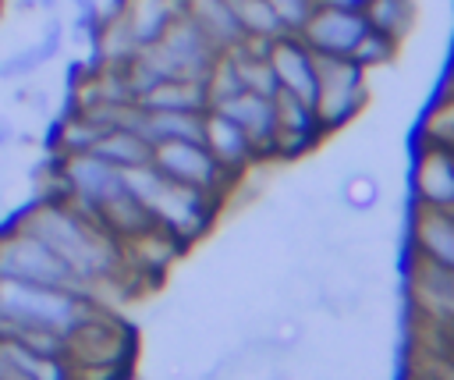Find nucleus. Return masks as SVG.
Instances as JSON below:
<instances>
[{"label":"nucleus","mask_w":454,"mask_h":380,"mask_svg":"<svg viewBox=\"0 0 454 380\" xmlns=\"http://www.w3.org/2000/svg\"><path fill=\"white\" fill-rule=\"evenodd\" d=\"M35 238H43L67 266L71 273L89 288L110 281L124 266V249L121 238H114L92 213L78 210L74 202H32L25 224Z\"/></svg>","instance_id":"nucleus-1"},{"label":"nucleus","mask_w":454,"mask_h":380,"mask_svg":"<svg viewBox=\"0 0 454 380\" xmlns=\"http://www.w3.org/2000/svg\"><path fill=\"white\" fill-rule=\"evenodd\" d=\"M316 57V99L312 114L323 131L348 124L369 99L365 71L351 57H333V53H312Z\"/></svg>","instance_id":"nucleus-2"},{"label":"nucleus","mask_w":454,"mask_h":380,"mask_svg":"<svg viewBox=\"0 0 454 380\" xmlns=\"http://www.w3.org/2000/svg\"><path fill=\"white\" fill-rule=\"evenodd\" d=\"M0 277H18V281H35V284H53V288H85L71 266L32 231H14L0 238Z\"/></svg>","instance_id":"nucleus-3"},{"label":"nucleus","mask_w":454,"mask_h":380,"mask_svg":"<svg viewBox=\"0 0 454 380\" xmlns=\"http://www.w3.org/2000/svg\"><path fill=\"white\" fill-rule=\"evenodd\" d=\"M149 163L167 174L170 181H181V185H192L199 192H209V195H223L231 174L209 156V149L202 146V139H167V142H153V156Z\"/></svg>","instance_id":"nucleus-4"},{"label":"nucleus","mask_w":454,"mask_h":380,"mask_svg":"<svg viewBox=\"0 0 454 380\" xmlns=\"http://www.w3.org/2000/svg\"><path fill=\"white\" fill-rule=\"evenodd\" d=\"M404 288H408V305L419 320L454 327V270L436 266L411 252Z\"/></svg>","instance_id":"nucleus-5"},{"label":"nucleus","mask_w":454,"mask_h":380,"mask_svg":"<svg viewBox=\"0 0 454 380\" xmlns=\"http://www.w3.org/2000/svg\"><path fill=\"white\" fill-rule=\"evenodd\" d=\"M369 28L365 14L355 7H326V4H312L309 18L298 28V39L312 50V53H333V57H351L355 43L362 39V32Z\"/></svg>","instance_id":"nucleus-6"},{"label":"nucleus","mask_w":454,"mask_h":380,"mask_svg":"<svg viewBox=\"0 0 454 380\" xmlns=\"http://www.w3.org/2000/svg\"><path fill=\"white\" fill-rule=\"evenodd\" d=\"M266 60L277 78V92H287L312 107L316 99V57L298 39V32H284L266 43Z\"/></svg>","instance_id":"nucleus-7"},{"label":"nucleus","mask_w":454,"mask_h":380,"mask_svg":"<svg viewBox=\"0 0 454 380\" xmlns=\"http://www.w3.org/2000/svg\"><path fill=\"white\" fill-rule=\"evenodd\" d=\"M408 234H411V252L454 270V206H426L419 202L411 220H408Z\"/></svg>","instance_id":"nucleus-8"},{"label":"nucleus","mask_w":454,"mask_h":380,"mask_svg":"<svg viewBox=\"0 0 454 380\" xmlns=\"http://www.w3.org/2000/svg\"><path fill=\"white\" fill-rule=\"evenodd\" d=\"M213 110H220L223 117H231L259 153H270L273 131H277V110H273V96L252 92V89H238L216 103H209Z\"/></svg>","instance_id":"nucleus-9"},{"label":"nucleus","mask_w":454,"mask_h":380,"mask_svg":"<svg viewBox=\"0 0 454 380\" xmlns=\"http://www.w3.org/2000/svg\"><path fill=\"white\" fill-rule=\"evenodd\" d=\"M202 146L209 149V156H213L231 178H238L241 170H248L252 160L259 156V149L252 146V139H248L231 117H223V114L213 110V107L202 114Z\"/></svg>","instance_id":"nucleus-10"},{"label":"nucleus","mask_w":454,"mask_h":380,"mask_svg":"<svg viewBox=\"0 0 454 380\" xmlns=\"http://www.w3.org/2000/svg\"><path fill=\"white\" fill-rule=\"evenodd\" d=\"M411 188L426 206H454V149L426 142L411 170Z\"/></svg>","instance_id":"nucleus-11"},{"label":"nucleus","mask_w":454,"mask_h":380,"mask_svg":"<svg viewBox=\"0 0 454 380\" xmlns=\"http://www.w3.org/2000/svg\"><path fill=\"white\" fill-rule=\"evenodd\" d=\"M89 153H96V156H103L106 163H114V167L124 170V167L149 163L153 146L142 139L138 128H131V124H114V128H103V131L96 135V142L89 146Z\"/></svg>","instance_id":"nucleus-12"},{"label":"nucleus","mask_w":454,"mask_h":380,"mask_svg":"<svg viewBox=\"0 0 454 380\" xmlns=\"http://www.w3.org/2000/svg\"><path fill=\"white\" fill-rule=\"evenodd\" d=\"M184 4H188L184 14L195 21V28L216 50H231V46H238L245 39L238 21H234V14H231V7H227V0H184Z\"/></svg>","instance_id":"nucleus-13"},{"label":"nucleus","mask_w":454,"mask_h":380,"mask_svg":"<svg viewBox=\"0 0 454 380\" xmlns=\"http://www.w3.org/2000/svg\"><path fill=\"white\" fill-rule=\"evenodd\" d=\"M362 14H365L369 28L401 43L415 21V0H365Z\"/></svg>","instance_id":"nucleus-14"},{"label":"nucleus","mask_w":454,"mask_h":380,"mask_svg":"<svg viewBox=\"0 0 454 380\" xmlns=\"http://www.w3.org/2000/svg\"><path fill=\"white\" fill-rule=\"evenodd\" d=\"M394 57H397V39H390V36H383V32H376V28H365L362 39H358L355 50H351V60H355L362 71L394 64Z\"/></svg>","instance_id":"nucleus-15"},{"label":"nucleus","mask_w":454,"mask_h":380,"mask_svg":"<svg viewBox=\"0 0 454 380\" xmlns=\"http://www.w3.org/2000/svg\"><path fill=\"white\" fill-rule=\"evenodd\" d=\"M46 64V57L39 53V46L32 43V46H25V50H18V53H7L4 60H0V82H14V78H28L32 71H39Z\"/></svg>","instance_id":"nucleus-16"},{"label":"nucleus","mask_w":454,"mask_h":380,"mask_svg":"<svg viewBox=\"0 0 454 380\" xmlns=\"http://www.w3.org/2000/svg\"><path fill=\"white\" fill-rule=\"evenodd\" d=\"M57 7V0H18L14 4V11L18 14H32V11H53Z\"/></svg>","instance_id":"nucleus-17"},{"label":"nucleus","mask_w":454,"mask_h":380,"mask_svg":"<svg viewBox=\"0 0 454 380\" xmlns=\"http://www.w3.org/2000/svg\"><path fill=\"white\" fill-rule=\"evenodd\" d=\"M14 142V124L7 117H0V149H7Z\"/></svg>","instance_id":"nucleus-18"},{"label":"nucleus","mask_w":454,"mask_h":380,"mask_svg":"<svg viewBox=\"0 0 454 380\" xmlns=\"http://www.w3.org/2000/svg\"><path fill=\"white\" fill-rule=\"evenodd\" d=\"M312 4H326V7H355V11L365 7V0H312Z\"/></svg>","instance_id":"nucleus-19"}]
</instances>
